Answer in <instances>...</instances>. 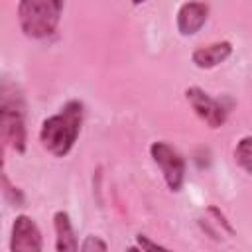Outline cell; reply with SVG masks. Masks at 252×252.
<instances>
[{
    "label": "cell",
    "mask_w": 252,
    "mask_h": 252,
    "mask_svg": "<svg viewBox=\"0 0 252 252\" xmlns=\"http://www.w3.org/2000/svg\"><path fill=\"white\" fill-rule=\"evenodd\" d=\"M53 228H55V250L57 252H75V250H79V242H77L71 219L65 211H57L53 215Z\"/></svg>",
    "instance_id": "cell-9"
},
{
    "label": "cell",
    "mask_w": 252,
    "mask_h": 252,
    "mask_svg": "<svg viewBox=\"0 0 252 252\" xmlns=\"http://www.w3.org/2000/svg\"><path fill=\"white\" fill-rule=\"evenodd\" d=\"M43 248L41 230L28 215H18L12 224L10 250L12 252H39Z\"/></svg>",
    "instance_id": "cell-6"
},
{
    "label": "cell",
    "mask_w": 252,
    "mask_h": 252,
    "mask_svg": "<svg viewBox=\"0 0 252 252\" xmlns=\"http://www.w3.org/2000/svg\"><path fill=\"white\" fill-rule=\"evenodd\" d=\"M79 248L81 250H85V252H91V250H100V252H104V250H108V244L104 242V240H100V236H85V240L79 244Z\"/></svg>",
    "instance_id": "cell-12"
},
{
    "label": "cell",
    "mask_w": 252,
    "mask_h": 252,
    "mask_svg": "<svg viewBox=\"0 0 252 252\" xmlns=\"http://www.w3.org/2000/svg\"><path fill=\"white\" fill-rule=\"evenodd\" d=\"M234 161L248 175H252V136H244L238 140L234 148Z\"/></svg>",
    "instance_id": "cell-10"
},
{
    "label": "cell",
    "mask_w": 252,
    "mask_h": 252,
    "mask_svg": "<svg viewBox=\"0 0 252 252\" xmlns=\"http://www.w3.org/2000/svg\"><path fill=\"white\" fill-rule=\"evenodd\" d=\"M0 128L4 142L18 154H24L28 148V132H26V112L24 100L18 93H10L8 85H2V100H0Z\"/></svg>",
    "instance_id": "cell-3"
},
{
    "label": "cell",
    "mask_w": 252,
    "mask_h": 252,
    "mask_svg": "<svg viewBox=\"0 0 252 252\" xmlns=\"http://www.w3.org/2000/svg\"><path fill=\"white\" fill-rule=\"evenodd\" d=\"M65 0H20L18 24L26 37L45 39L55 33Z\"/></svg>",
    "instance_id": "cell-2"
},
{
    "label": "cell",
    "mask_w": 252,
    "mask_h": 252,
    "mask_svg": "<svg viewBox=\"0 0 252 252\" xmlns=\"http://www.w3.org/2000/svg\"><path fill=\"white\" fill-rule=\"evenodd\" d=\"M144 2H148V0H132V6H140V4H144Z\"/></svg>",
    "instance_id": "cell-14"
},
{
    "label": "cell",
    "mask_w": 252,
    "mask_h": 252,
    "mask_svg": "<svg viewBox=\"0 0 252 252\" xmlns=\"http://www.w3.org/2000/svg\"><path fill=\"white\" fill-rule=\"evenodd\" d=\"M150 156L156 161V165L161 169L163 181L169 187V191L177 193L183 187L185 181V159L183 156L169 146L167 142H154L150 146Z\"/></svg>",
    "instance_id": "cell-4"
},
{
    "label": "cell",
    "mask_w": 252,
    "mask_h": 252,
    "mask_svg": "<svg viewBox=\"0 0 252 252\" xmlns=\"http://www.w3.org/2000/svg\"><path fill=\"white\" fill-rule=\"evenodd\" d=\"M136 240H138V248H142V250H165V246H161V244H158V242H152V240H150L148 236H144V234H138Z\"/></svg>",
    "instance_id": "cell-13"
},
{
    "label": "cell",
    "mask_w": 252,
    "mask_h": 252,
    "mask_svg": "<svg viewBox=\"0 0 252 252\" xmlns=\"http://www.w3.org/2000/svg\"><path fill=\"white\" fill-rule=\"evenodd\" d=\"M83 116H85L83 102L69 100L67 104H63V108L57 114L45 118L39 128V142L43 150H47L55 158H65L73 150L81 134Z\"/></svg>",
    "instance_id": "cell-1"
},
{
    "label": "cell",
    "mask_w": 252,
    "mask_h": 252,
    "mask_svg": "<svg viewBox=\"0 0 252 252\" xmlns=\"http://www.w3.org/2000/svg\"><path fill=\"white\" fill-rule=\"evenodd\" d=\"M185 98H187V102L191 104V108H193V112L209 126V128H222L224 126V122H226V118H228V108L220 102V100H217V98H213L209 93H205L201 87H189V89H185Z\"/></svg>",
    "instance_id": "cell-5"
},
{
    "label": "cell",
    "mask_w": 252,
    "mask_h": 252,
    "mask_svg": "<svg viewBox=\"0 0 252 252\" xmlns=\"http://www.w3.org/2000/svg\"><path fill=\"white\" fill-rule=\"evenodd\" d=\"M230 53H232V43L222 39V41H215V43L197 47L191 53V61L199 69H213V67L224 63L230 57Z\"/></svg>",
    "instance_id": "cell-8"
},
{
    "label": "cell",
    "mask_w": 252,
    "mask_h": 252,
    "mask_svg": "<svg viewBox=\"0 0 252 252\" xmlns=\"http://www.w3.org/2000/svg\"><path fill=\"white\" fill-rule=\"evenodd\" d=\"M2 183H4V197L14 205V207H22L24 205V195L18 191V187H12L8 181V175H2Z\"/></svg>",
    "instance_id": "cell-11"
},
{
    "label": "cell",
    "mask_w": 252,
    "mask_h": 252,
    "mask_svg": "<svg viewBox=\"0 0 252 252\" xmlns=\"http://www.w3.org/2000/svg\"><path fill=\"white\" fill-rule=\"evenodd\" d=\"M207 20H209V4H205L201 0H189L179 6L177 16H175V26L181 35L189 37V35H195L197 32H201V28L207 24Z\"/></svg>",
    "instance_id": "cell-7"
}]
</instances>
